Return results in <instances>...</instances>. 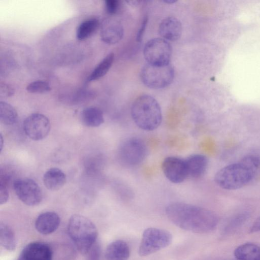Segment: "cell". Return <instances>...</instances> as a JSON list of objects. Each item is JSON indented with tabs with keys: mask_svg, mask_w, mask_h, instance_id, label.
<instances>
[{
	"mask_svg": "<svg viewBox=\"0 0 260 260\" xmlns=\"http://www.w3.org/2000/svg\"><path fill=\"white\" fill-rule=\"evenodd\" d=\"M69 235L78 251L87 254L96 243L98 230L88 218L80 215H72L68 225Z\"/></svg>",
	"mask_w": 260,
	"mask_h": 260,
	"instance_id": "3",
	"label": "cell"
},
{
	"mask_svg": "<svg viewBox=\"0 0 260 260\" xmlns=\"http://www.w3.org/2000/svg\"><path fill=\"white\" fill-rule=\"evenodd\" d=\"M81 119L83 123L88 127H98L104 122L102 111L95 107L85 108L81 113Z\"/></svg>",
	"mask_w": 260,
	"mask_h": 260,
	"instance_id": "19",
	"label": "cell"
},
{
	"mask_svg": "<svg viewBox=\"0 0 260 260\" xmlns=\"http://www.w3.org/2000/svg\"><path fill=\"white\" fill-rule=\"evenodd\" d=\"M174 70L170 64L145 65L140 72V78L146 86L152 89L164 88L170 85L174 79Z\"/></svg>",
	"mask_w": 260,
	"mask_h": 260,
	"instance_id": "5",
	"label": "cell"
},
{
	"mask_svg": "<svg viewBox=\"0 0 260 260\" xmlns=\"http://www.w3.org/2000/svg\"><path fill=\"white\" fill-rule=\"evenodd\" d=\"M87 260H100L101 256V247L98 243H95L87 253Z\"/></svg>",
	"mask_w": 260,
	"mask_h": 260,
	"instance_id": "28",
	"label": "cell"
},
{
	"mask_svg": "<svg viewBox=\"0 0 260 260\" xmlns=\"http://www.w3.org/2000/svg\"><path fill=\"white\" fill-rule=\"evenodd\" d=\"M253 179L252 174L240 161L223 167L216 173L214 177L216 184L226 190L241 188Z\"/></svg>",
	"mask_w": 260,
	"mask_h": 260,
	"instance_id": "4",
	"label": "cell"
},
{
	"mask_svg": "<svg viewBox=\"0 0 260 260\" xmlns=\"http://www.w3.org/2000/svg\"><path fill=\"white\" fill-rule=\"evenodd\" d=\"M13 187L17 197L26 205L36 206L42 200V189L31 179H18L14 182Z\"/></svg>",
	"mask_w": 260,
	"mask_h": 260,
	"instance_id": "9",
	"label": "cell"
},
{
	"mask_svg": "<svg viewBox=\"0 0 260 260\" xmlns=\"http://www.w3.org/2000/svg\"><path fill=\"white\" fill-rule=\"evenodd\" d=\"M171 234L165 230L155 228L146 229L143 232L138 252L140 256H147L167 247L172 242Z\"/></svg>",
	"mask_w": 260,
	"mask_h": 260,
	"instance_id": "6",
	"label": "cell"
},
{
	"mask_svg": "<svg viewBox=\"0 0 260 260\" xmlns=\"http://www.w3.org/2000/svg\"><path fill=\"white\" fill-rule=\"evenodd\" d=\"M122 161L127 166H135L141 164L145 158L147 148L144 142L136 137L125 140L120 148Z\"/></svg>",
	"mask_w": 260,
	"mask_h": 260,
	"instance_id": "8",
	"label": "cell"
},
{
	"mask_svg": "<svg viewBox=\"0 0 260 260\" xmlns=\"http://www.w3.org/2000/svg\"><path fill=\"white\" fill-rule=\"evenodd\" d=\"M14 92V89L9 85L5 83H1L0 93L1 96H10Z\"/></svg>",
	"mask_w": 260,
	"mask_h": 260,
	"instance_id": "31",
	"label": "cell"
},
{
	"mask_svg": "<svg viewBox=\"0 0 260 260\" xmlns=\"http://www.w3.org/2000/svg\"><path fill=\"white\" fill-rule=\"evenodd\" d=\"M1 151H2V148H3V138L2 135H1Z\"/></svg>",
	"mask_w": 260,
	"mask_h": 260,
	"instance_id": "34",
	"label": "cell"
},
{
	"mask_svg": "<svg viewBox=\"0 0 260 260\" xmlns=\"http://www.w3.org/2000/svg\"><path fill=\"white\" fill-rule=\"evenodd\" d=\"M123 34V27L117 19L108 18L102 22L100 36L105 43L110 45L116 44L122 39Z\"/></svg>",
	"mask_w": 260,
	"mask_h": 260,
	"instance_id": "13",
	"label": "cell"
},
{
	"mask_svg": "<svg viewBox=\"0 0 260 260\" xmlns=\"http://www.w3.org/2000/svg\"><path fill=\"white\" fill-rule=\"evenodd\" d=\"M9 199V191L6 183L1 181L0 183V204H5Z\"/></svg>",
	"mask_w": 260,
	"mask_h": 260,
	"instance_id": "29",
	"label": "cell"
},
{
	"mask_svg": "<svg viewBox=\"0 0 260 260\" xmlns=\"http://www.w3.org/2000/svg\"><path fill=\"white\" fill-rule=\"evenodd\" d=\"M251 233L260 232V216H259L253 222L250 227Z\"/></svg>",
	"mask_w": 260,
	"mask_h": 260,
	"instance_id": "32",
	"label": "cell"
},
{
	"mask_svg": "<svg viewBox=\"0 0 260 260\" xmlns=\"http://www.w3.org/2000/svg\"><path fill=\"white\" fill-rule=\"evenodd\" d=\"M161 169L166 177L171 182L180 183L188 176L185 159L176 156L165 158Z\"/></svg>",
	"mask_w": 260,
	"mask_h": 260,
	"instance_id": "11",
	"label": "cell"
},
{
	"mask_svg": "<svg viewBox=\"0 0 260 260\" xmlns=\"http://www.w3.org/2000/svg\"><path fill=\"white\" fill-rule=\"evenodd\" d=\"M53 252L49 245L35 241L27 244L17 260H52Z\"/></svg>",
	"mask_w": 260,
	"mask_h": 260,
	"instance_id": "12",
	"label": "cell"
},
{
	"mask_svg": "<svg viewBox=\"0 0 260 260\" xmlns=\"http://www.w3.org/2000/svg\"><path fill=\"white\" fill-rule=\"evenodd\" d=\"M26 89L28 92L33 93H44L51 90L49 84L47 81L41 80L30 83Z\"/></svg>",
	"mask_w": 260,
	"mask_h": 260,
	"instance_id": "26",
	"label": "cell"
},
{
	"mask_svg": "<svg viewBox=\"0 0 260 260\" xmlns=\"http://www.w3.org/2000/svg\"><path fill=\"white\" fill-rule=\"evenodd\" d=\"M99 20L95 18L87 19L80 24L76 31L79 40H83L90 37L98 28Z\"/></svg>",
	"mask_w": 260,
	"mask_h": 260,
	"instance_id": "23",
	"label": "cell"
},
{
	"mask_svg": "<svg viewBox=\"0 0 260 260\" xmlns=\"http://www.w3.org/2000/svg\"><path fill=\"white\" fill-rule=\"evenodd\" d=\"M172 49L170 44L163 38H154L148 41L143 49L147 63L165 66L170 63Z\"/></svg>",
	"mask_w": 260,
	"mask_h": 260,
	"instance_id": "7",
	"label": "cell"
},
{
	"mask_svg": "<svg viewBox=\"0 0 260 260\" xmlns=\"http://www.w3.org/2000/svg\"><path fill=\"white\" fill-rule=\"evenodd\" d=\"M67 177L64 172L57 168L48 170L43 176V183L50 190L56 191L61 188L65 184Z\"/></svg>",
	"mask_w": 260,
	"mask_h": 260,
	"instance_id": "18",
	"label": "cell"
},
{
	"mask_svg": "<svg viewBox=\"0 0 260 260\" xmlns=\"http://www.w3.org/2000/svg\"><path fill=\"white\" fill-rule=\"evenodd\" d=\"M129 254L127 244L124 241L118 240L107 246L105 256L106 260H128Z\"/></svg>",
	"mask_w": 260,
	"mask_h": 260,
	"instance_id": "17",
	"label": "cell"
},
{
	"mask_svg": "<svg viewBox=\"0 0 260 260\" xmlns=\"http://www.w3.org/2000/svg\"><path fill=\"white\" fill-rule=\"evenodd\" d=\"M51 128L49 119L45 115L38 113L30 114L23 122V129L26 135L34 141L46 138Z\"/></svg>",
	"mask_w": 260,
	"mask_h": 260,
	"instance_id": "10",
	"label": "cell"
},
{
	"mask_svg": "<svg viewBox=\"0 0 260 260\" xmlns=\"http://www.w3.org/2000/svg\"><path fill=\"white\" fill-rule=\"evenodd\" d=\"M0 244L5 249L13 251L16 247V239L14 232L7 224H0Z\"/></svg>",
	"mask_w": 260,
	"mask_h": 260,
	"instance_id": "22",
	"label": "cell"
},
{
	"mask_svg": "<svg viewBox=\"0 0 260 260\" xmlns=\"http://www.w3.org/2000/svg\"><path fill=\"white\" fill-rule=\"evenodd\" d=\"M165 3H166L167 4H173L176 2V1L174 0H167L164 1Z\"/></svg>",
	"mask_w": 260,
	"mask_h": 260,
	"instance_id": "33",
	"label": "cell"
},
{
	"mask_svg": "<svg viewBox=\"0 0 260 260\" xmlns=\"http://www.w3.org/2000/svg\"><path fill=\"white\" fill-rule=\"evenodd\" d=\"M60 222V217L56 213L47 211L37 217L35 226L39 233L47 235L54 232L59 227Z\"/></svg>",
	"mask_w": 260,
	"mask_h": 260,
	"instance_id": "14",
	"label": "cell"
},
{
	"mask_svg": "<svg viewBox=\"0 0 260 260\" xmlns=\"http://www.w3.org/2000/svg\"><path fill=\"white\" fill-rule=\"evenodd\" d=\"M182 29L180 21L175 17H170L163 19L160 23L158 32L164 39L175 41L180 38Z\"/></svg>",
	"mask_w": 260,
	"mask_h": 260,
	"instance_id": "15",
	"label": "cell"
},
{
	"mask_svg": "<svg viewBox=\"0 0 260 260\" xmlns=\"http://www.w3.org/2000/svg\"><path fill=\"white\" fill-rule=\"evenodd\" d=\"M114 59V54L109 53L94 68L87 78V81L91 82L98 80L104 76L111 68Z\"/></svg>",
	"mask_w": 260,
	"mask_h": 260,
	"instance_id": "21",
	"label": "cell"
},
{
	"mask_svg": "<svg viewBox=\"0 0 260 260\" xmlns=\"http://www.w3.org/2000/svg\"><path fill=\"white\" fill-rule=\"evenodd\" d=\"M148 18L147 16H146L144 18L141 25L137 32L136 35V40L138 42H140L143 39V37L146 29L147 23H148Z\"/></svg>",
	"mask_w": 260,
	"mask_h": 260,
	"instance_id": "30",
	"label": "cell"
},
{
	"mask_svg": "<svg viewBox=\"0 0 260 260\" xmlns=\"http://www.w3.org/2000/svg\"><path fill=\"white\" fill-rule=\"evenodd\" d=\"M188 176L193 178L202 177L208 166V159L202 154H193L185 159Z\"/></svg>",
	"mask_w": 260,
	"mask_h": 260,
	"instance_id": "16",
	"label": "cell"
},
{
	"mask_svg": "<svg viewBox=\"0 0 260 260\" xmlns=\"http://www.w3.org/2000/svg\"><path fill=\"white\" fill-rule=\"evenodd\" d=\"M250 172L254 179L260 174V157L254 154L244 156L240 161Z\"/></svg>",
	"mask_w": 260,
	"mask_h": 260,
	"instance_id": "25",
	"label": "cell"
},
{
	"mask_svg": "<svg viewBox=\"0 0 260 260\" xmlns=\"http://www.w3.org/2000/svg\"><path fill=\"white\" fill-rule=\"evenodd\" d=\"M131 115L135 123L147 131L156 129L162 120L159 104L154 98L147 94L142 95L135 100L132 106Z\"/></svg>",
	"mask_w": 260,
	"mask_h": 260,
	"instance_id": "2",
	"label": "cell"
},
{
	"mask_svg": "<svg viewBox=\"0 0 260 260\" xmlns=\"http://www.w3.org/2000/svg\"><path fill=\"white\" fill-rule=\"evenodd\" d=\"M234 254L238 260H260V246L253 243H245L236 248Z\"/></svg>",
	"mask_w": 260,
	"mask_h": 260,
	"instance_id": "20",
	"label": "cell"
},
{
	"mask_svg": "<svg viewBox=\"0 0 260 260\" xmlns=\"http://www.w3.org/2000/svg\"><path fill=\"white\" fill-rule=\"evenodd\" d=\"M105 6L107 12L113 15L119 11L120 3L118 0H106L105 1Z\"/></svg>",
	"mask_w": 260,
	"mask_h": 260,
	"instance_id": "27",
	"label": "cell"
},
{
	"mask_svg": "<svg viewBox=\"0 0 260 260\" xmlns=\"http://www.w3.org/2000/svg\"><path fill=\"white\" fill-rule=\"evenodd\" d=\"M168 218L177 226L196 233L213 231L218 218L212 211L200 206L183 202H174L166 208Z\"/></svg>",
	"mask_w": 260,
	"mask_h": 260,
	"instance_id": "1",
	"label": "cell"
},
{
	"mask_svg": "<svg viewBox=\"0 0 260 260\" xmlns=\"http://www.w3.org/2000/svg\"><path fill=\"white\" fill-rule=\"evenodd\" d=\"M18 119V113L16 109L10 104L1 101L0 121L6 125H12Z\"/></svg>",
	"mask_w": 260,
	"mask_h": 260,
	"instance_id": "24",
	"label": "cell"
},
{
	"mask_svg": "<svg viewBox=\"0 0 260 260\" xmlns=\"http://www.w3.org/2000/svg\"><path fill=\"white\" fill-rule=\"evenodd\" d=\"M237 260H238V259H237Z\"/></svg>",
	"mask_w": 260,
	"mask_h": 260,
	"instance_id": "35",
	"label": "cell"
}]
</instances>
